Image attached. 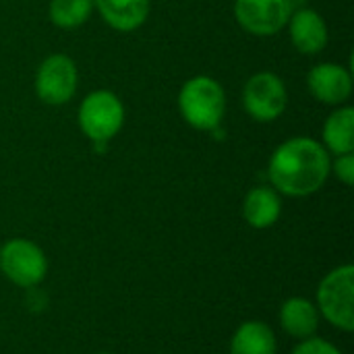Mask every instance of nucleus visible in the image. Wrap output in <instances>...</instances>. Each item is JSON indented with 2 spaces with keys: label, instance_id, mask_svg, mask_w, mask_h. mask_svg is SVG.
I'll return each instance as SVG.
<instances>
[{
  "label": "nucleus",
  "instance_id": "nucleus-1",
  "mask_svg": "<svg viewBox=\"0 0 354 354\" xmlns=\"http://www.w3.org/2000/svg\"><path fill=\"white\" fill-rule=\"evenodd\" d=\"M330 164L332 158L322 141L292 137L274 149L268 162V178L280 195L309 197L326 185L332 174Z\"/></svg>",
  "mask_w": 354,
  "mask_h": 354
},
{
  "label": "nucleus",
  "instance_id": "nucleus-2",
  "mask_svg": "<svg viewBox=\"0 0 354 354\" xmlns=\"http://www.w3.org/2000/svg\"><path fill=\"white\" fill-rule=\"evenodd\" d=\"M178 112L183 120L197 131H216L226 114V91L209 75L187 79L178 91Z\"/></svg>",
  "mask_w": 354,
  "mask_h": 354
},
{
  "label": "nucleus",
  "instance_id": "nucleus-3",
  "mask_svg": "<svg viewBox=\"0 0 354 354\" xmlns=\"http://www.w3.org/2000/svg\"><path fill=\"white\" fill-rule=\"evenodd\" d=\"M77 122L81 133L93 143V147L97 151H104L124 127V104L114 91L95 89L81 100Z\"/></svg>",
  "mask_w": 354,
  "mask_h": 354
},
{
  "label": "nucleus",
  "instance_id": "nucleus-4",
  "mask_svg": "<svg viewBox=\"0 0 354 354\" xmlns=\"http://www.w3.org/2000/svg\"><path fill=\"white\" fill-rule=\"evenodd\" d=\"M319 315L336 330L351 334L354 330V266L344 263L330 270L315 295Z\"/></svg>",
  "mask_w": 354,
  "mask_h": 354
},
{
  "label": "nucleus",
  "instance_id": "nucleus-5",
  "mask_svg": "<svg viewBox=\"0 0 354 354\" xmlns=\"http://www.w3.org/2000/svg\"><path fill=\"white\" fill-rule=\"evenodd\" d=\"M0 272L15 286L29 290L46 280L48 257L39 245L17 236L0 247Z\"/></svg>",
  "mask_w": 354,
  "mask_h": 354
},
{
  "label": "nucleus",
  "instance_id": "nucleus-6",
  "mask_svg": "<svg viewBox=\"0 0 354 354\" xmlns=\"http://www.w3.org/2000/svg\"><path fill=\"white\" fill-rule=\"evenodd\" d=\"M243 108L255 122H274L288 108V89L280 75L259 71L243 87Z\"/></svg>",
  "mask_w": 354,
  "mask_h": 354
},
{
  "label": "nucleus",
  "instance_id": "nucleus-7",
  "mask_svg": "<svg viewBox=\"0 0 354 354\" xmlns=\"http://www.w3.org/2000/svg\"><path fill=\"white\" fill-rule=\"evenodd\" d=\"M79 85V71L71 56H46L33 77V89L39 102L48 106H64L73 100Z\"/></svg>",
  "mask_w": 354,
  "mask_h": 354
},
{
  "label": "nucleus",
  "instance_id": "nucleus-8",
  "mask_svg": "<svg viewBox=\"0 0 354 354\" xmlns=\"http://www.w3.org/2000/svg\"><path fill=\"white\" fill-rule=\"evenodd\" d=\"M290 0H234V19L251 35L270 37L280 33L292 15Z\"/></svg>",
  "mask_w": 354,
  "mask_h": 354
},
{
  "label": "nucleus",
  "instance_id": "nucleus-9",
  "mask_svg": "<svg viewBox=\"0 0 354 354\" xmlns=\"http://www.w3.org/2000/svg\"><path fill=\"white\" fill-rule=\"evenodd\" d=\"M309 93L326 106H344L353 95V73L338 62H319L307 75Z\"/></svg>",
  "mask_w": 354,
  "mask_h": 354
},
{
  "label": "nucleus",
  "instance_id": "nucleus-10",
  "mask_svg": "<svg viewBox=\"0 0 354 354\" xmlns=\"http://www.w3.org/2000/svg\"><path fill=\"white\" fill-rule=\"evenodd\" d=\"M286 27H288L292 46L305 56H315L328 46V39H330L328 23L315 8L301 6L292 10Z\"/></svg>",
  "mask_w": 354,
  "mask_h": 354
},
{
  "label": "nucleus",
  "instance_id": "nucleus-11",
  "mask_svg": "<svg viewBox=\"0 0 354 354\" xmlns=\"http://www.w3.org/2000/svg\"><path fill=\"white\" fill-rule=\"evenodd\" d=\"M93 8L110 29L131 33L147 21L151 0H93Z\"/></svg>",
  "mask_w": 354,
  "mask_h": 354
},
{
  "label": "nucleus",
  "instance_id": "nucleus-12",
  "mask_svg": "<svg viewBox=\"0 0 354 354\" xmlns=\"http://www.w3.org/2000/svg\"><path fill=\"white\" fill-rule=\"evenodd\" d=\"M282 216V197L272 185L249 189L243 199V218L255 230L272 228Z\"/></svg>",
  "mask_w": 354,
  "mask_h": 354
},
{
  "label": "nucleus",
  "instance_id": "nucleus-13",
  "mask_svg": "<svg viewBox=\"0 0 354 354\" xmlns=\"http://www.w3.org/2000/svg\"><path fill=\"white\" fill-rule=\"evenodd\" d=\"M278 319L284 334L295 340H307L317 334L322 315L313 301L305 297H290L282 303Z\"/></svg>",
  "mask_w": 354,
  "mask_h": 354
},
{
  "label": "nucleus",
  "instance_id": "nucleus-14",
  "mask_svg": "<svg viewBox=\"0 0 354 354\" xmlns=\"http://www.w3.org/2000/svg\"><path fill=\"white\" fill-rule=\"evenodd\" d=\"M230 354H278L276 334L266 322L249 319L234 330Z\"/></svg>",
  "mask_w": 354,
  "mask_h": 354
},
{
  "label": "nucleus",
  "instance_id": "nucleus-15",
  "mask_svg": "<svg viewBox=\"0 0 354 354\" xmlns=\"http://www.w3.org/2000/svg\"><path fill=\"white\" fill-rule=\"evenodd\" d=\"M322 145L328 153L342 156L354 151V108L344 104L338 106L324 122Z\"/></svg>",
  "mask_w": 354,
  "mask_h": 354
},
{
  "label": "nucleus",
  "instance_id": "nucleus-16",
  "mask_svg": "<svg viewBox=\"0 0 354 354\" xmlns=\"http://www.w3.org/2000/svg\"><path fill=\"white\" fill-rule=\"evenodd\" d=\"M93 0H50L48 17L58 29H77L89 21Z\"/></svg>",
  "mask_w": 354,
  "mask_h": 354
},
{
  "label": "nucleus",
  "instance_id": "nucleus-17",
  "mask_svg": "<svg viewBox=\"0 0 354 354\" xmlns=\"http://www.w3.org/2000/svg\"><path fill=\"white\" fill-rule=\"evenodd\" d=\"M292 354H344L336 344L330 340H324L319 336H311L307 340H299Z\"/></svg>",
  "mask_w": 354,
  "mask_h": 354
},
{
  "label": "nucleus",
  "instance_id": "nucleus-18",
  "mask_svg": "<svg viewBox=\"0 0 354 354\" xmlns=\"http://www.w3.org/2000/svg\"><path fill=\"white\" fill-rule=\"evenodd\" d=\"M330 172H334V176H336L342 185L353 187L354 185V151L353 153L336 156V160L330 164Z\"/></svg>",
  "mask_w": 354,
  "mask_h": 354
},
{
  "label": "nucleus",
  "instance_id": "nucleus-19",
  "mask_svg": "<svg viewBox=\"0 0 354 354\" xmlns=\"http://www.w3.org/2000/svg\"><path fill=\"white\" fill-rule=\"evenodd\" d=\"M292 4H307V2H311V0H290Z\"/></svg>",
  "mask_w": 354,
  "mask_h": 354
},
{
  "label": "nucleus",
  "instance_id": "nucleus-20",
  "mask_svg": "<svg viewBox=\"0 0 354 354\" xmlns=\"http://www.w3.org/2000/svg\"><path fill=\"white\" fill-rule=\"evenodd\" d=\"M95 354H110V353H95Z\"/></svg>",
  "mask_w": 354,
  "mask_h": 354
}]
</instances>
